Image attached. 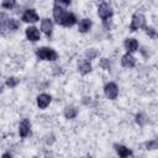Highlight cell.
<instances>
[{
    "label": "cell",
    "instance_id": "1",
    "mask_svg": "<svg viewBox=\"0 0 158 158\" xmlns=\"http://www.w3.org/2000/svg\"><path fill=\"white\" fill-rule=\"evenodd\" d=\"M53 16H54V20L59 25H63V26H72L75 23V16L73 14H68L65 12L62 7L59 6H54L53 9Z\"/></svg>",
    "mask_w": 158,
    "mask_h": 158
},
{
    "label": "cell",
    "instance_id": "2",
    "mask_svg": "<svg viewBox=\"0 0 158 158\" xmlns=\"http://www.w3.org/2000/svg\"><path fill=\"white\" fill-rule=\"evenodd\" d=\"M36 54H37V57L40 59H44V60H56L57 59L56 51H53L51 48H46V47L38 48L37 52H36Z\"/></svg>",
    "mask_w": 158,
    "mask_h": 158
},
{
    "label": "cell",
    "instance_id": "3",
    "mask_svg": "<svg viewBox=\"0 0 158 158\" xmlns=\"http://www.w3.org/2000/svg\"><path fill=\"white\" fill-rule=\"evenodd\" d=\"M144 23H146L144 16L141 15V14H136V15L132 17V23H131V27H130V28H131V31H136V30L143 27Z\"/></svg>",
    "mask_w": 158,
    "mask_h": 158
},
{
    "label": "cell",
    "instance_id": "4",
    "mask_svg": "<svg viewBox=\"0 0 158 158\" xmlns=\"http://www.w3.org/2000/svg\"><path fill=\"white\" fill-rule=\"evenodd\" d=\"M117 93H118V90H117V86H116V84L115 83H109V84H106V86H105V95L109 98V99H116V96H117Z\"/></svg>",
    "mask_w": 158,
    "mask_h": 158
},
{
    "label": "cell",
    "instance_id": "5",
    "mask_svg": "<svg viewBox=\"0 0 158 158\" xmlns=\"http://www.w3.org/2000/svg\"><path fill=\"white\" fill-rule=\"evenodd\" d=\"M111 15H112V10H111V7H110L107 4H101V5L99 6V16H100L102 20L109 19Z\"/></svg>",
    "mask_w": 158,
    "mask_h": 158
},
{
    "label": "cell",
    "instance_id": "6",
    "mask_svg": "<svg viewBox=\"0 0 158 158\" xmlns=\"http://www.w3.org/2000/svg\"><path fill=\"white\" fill-rule=\"evenodd\" d=\"M26 36H27V38H28L30 41H32V42H36V41L40 40V32H38V30H37L36 27H33V26L26 28Z\"/></svg>",
    "mask_w": 158,
    "mask_h": 158
},
{
    "label": "cell",
    "instance_id": "7",
    "mask_svg": "<svg viewBox=\"0 0 158 158\" xmlns=\"http://www.w3.org/2000/svg\"><path fill=\"white\" fill-rule=\"evenodd\" d=\"M22 20H23L25 22H36V21L38 20V16H37V14L35 12V10H27V11L23 14Z\"/></svg>",
    "mask_w": 158,
    "mask_h": 158
},
{
    "label": "cell",
    "instance_id": "8",
    "mask_svg": "<svg viewBox=\"0 0 158 158\" xmlns=\"http://www.w3.org/2000/svg\"><path fill=\"white\" fill-rule=\"evenodd\" d=\"M49 102H51V96L47 95V94H41V95L37 98V104H38V106H40L41 109L47 107V106L49 105Z\"/></svg>",
    "mask_w": 158,
    "mask_h": 158
},
{
    "label": "cell",
    "instance_id": "9",
    "mask_svg": "<svg viewBox=\"0 0 158 158\" xmlns=\"http://www.w3.org/2000/svg\"><path fill=\"white\" fill-rule=\"evenodd\" d=\"M19 132H20V136H21V137H26V136L30 133V121H28V120H23V121L20 123Z\"/></svg>",
    "mask_w": 158,
    "mask_h": 158
},
{
    "label": "cell",
    "instance_id": "10",
    "mask_svg": "<svg viewBox=\"0 0 158 158\" xmlns=\"http://www.w3.org/2000/svg\"><path fill=\"white\" fill-rule=\"evenodd\" d=\"M41 30H42L47 36H49L51 32H52V22H51V20L44 19V20L42 21V23H41Z\"/></svg>",
    "mask_w": 158,
    "mask_h": 158
},
{
    "label": "cell",
    "instance_id": "11",
    "mask_svg": "<svg viewBox=\"0 0 158 158\" xmlns=\"http://www.w3.org/2000/svg\"><path fill=\"white\" fill-rule=\"evenodd\" d=\"M122 65L123 67H127V68H131V67H133L135 65V58L130 54V53H127V54H125L123 57H122Z\"/></svg>",
    "mask_w": 158,
    "mask_h": 158
},
{
    "label": "cell",
    "instance_id": "12",
    "mask_svg": "<svg viewBox=\"0 0 158 158\" xmlns=\"http://www.w3.org/2000/svg\"><path fill=\"white\" fill-rule=\"evenodd\" d=\"M125 46H126V48H127L128 52H133V51L137 49L138 43H137V41L133 40V38H127L126 42H125Z\"/></svg>",
    "mask_w": 158,
    "mask_h": 158
},
{
    "label": "cell",
    "instance_id": "13",
    "mask_svg": "<svg viewBox=\"0 0 158 158\" xmlns=\"http://www.w3.org/2000/svg\"><path fill=\"white\" fill-rule=\"evenodd\" d=\"M79 70H80L81 74H88V73L91 70V64H90V62H89V60H83V62H80V64H79Z\"/></svg>",
    "mask_w": 158,
    "mask_h": 158
},
{
    "label": "cell",
    "instance_id": "14",
    "mask_svg": "<svg viewBox=\"0 0 158 158\" xmlns=\"http://www.w3.org/2000/svg\"><path fill=\"white\" fill-rule=\"evenodd\" d=\"M91 27V21L89 19H84L79 22V31L80 32H86Z\"/></svg>",
    "mask_w": 158,
    "mask_h": 158
},
{
    "label": "cell",
    "instance_id": "15",
    "mask_svg": "<svg viewBox=\"0 0 158 158\" xmlns=\"http://www.w3.org/2000/svg\"><path fill=\"white\" fill-rule=\"evenodd\" d=\"M116 151H117V153H118L120 157H128V156L132 154V152L128 148L123 147V146H116Z\"/></svg>",
    "mask_w": 158,
    "mask_h": 158
},
{
    "label": "cell",
    "instance_id": "16",
    "mask_svg": "<svg viewBox=\"0 0 158 158\" xmlns=\"http://www.w3.org/2000/svg\"><path fill=\"white\" fill-rule=\"evenodd\" d=\"M75 115H77V110H75L74 107H72V106L65 107V110H64V116H65L67 118H74Z\"/></svg>",
    "mask_w": 158,
    "mask_h": 158
},
{
    "label": "cell",
    "instance_id": "17",
    "mask_svg": "<svg viewBox=\"0 0 158 158\" xmlns=\"http://www.w3.org/2000/svg\"><path fill=\"white\" fill-rule=\"evenodd\" d=\"M96 54H98V52H96V49H94V48H90V49H88V51L85 52V57H86L88 59H94V58L96 57Z\"/></svg>",
    "mask_w": 158,
    "mask_h": 158
},
{
    "label": "cell",
    "instance_id": "18",
    "mask_svg": "<svg viewBox=\"0 0 158 158\" xmlns=\"http://www.w3.org/2000/svg\"><path fill=\"white\" fill-rule=\"evenodd\" d=\"M136 121H137L138 125H144V123L147 122V117H146L144 114H138V115L136 116Z\"/></svg>",
    "mask_w": 158,
    "mask_h": 158
},
{
    "label": "cell",
    "instance_id": "19",
    "mask_svg": "<svg viewBox=\"0 0 158 158\" xmlns=\"http://www.w3.org/2000/svg\"><path fill=\"white\" fill-rule=\"evenodd\" d=\"M15 2H16V0H2V7H6V9H11V7H14V5H15Z\"/></svg>",
    "mask_w": 158,
    "mask_h": 158
},
{
    "label": "cell",
    "instance_id": "20",
    "mask_svg": "<svg viewBox=\"0 0 158 158\" xmlns=\"http://www.w3.org/2000/svg\"><path fill=\"white\" fill-rule=\"evenodd\" d=\"M100 67L104 68V69H106V70H109V69H110V62H109V59L102 58V59L100 60Z\"/></svg>",
    "mask_w": 158,
    "mask_h": 158
},
{
    "label": "cell",
    "instance_id": "21",
    "mask_svg": "<svg viewBox=\"0 0 158 158\" xmlns=\"http://www.w3.org/2000/svg\"><path fill=\"white\" fill-rule=\"evenodd\" d=\"M146 147H147V149H156V148H158V142L157 141H149L146 143Z\"/></svg>",
    "mask_w": 158,
    "mask_h": 158
},
{
    "label": "cell",
    "instance_id": "22",
    "mask_svg": "<svg viewBox=\"0 0 158 158\" xmlns=\"http://www.w3.org/2000/svg\"><path fill=\"white\" fill-rule=\"evenodd\" d=\"M6 84H7L9 86L14 88V86L17 84V79H16V78H12V77H11V78H7V79H6Z\"/></svg>",
    "mask_w": 158,
    "mask_h": 158
},
{
    "label": "cell",
    "instance_id": "23",
    "mask_svg": "<svg viewBox=\"0 0 158 158\" xmlns=\"http://www.w3.org/2000/svg\"><path fill=\"white\" fill-rule=\"evenodd\" d=\"M17 27H19L17 21H15V20H9V28H10V30H16Z\"/></svg>",
    "mask_w": 158,
    "mask_h": 158
},
{
    "label": "cell",
    "instance_id": "24",
    "mask_svg": "<svg viewBox=\"0 0 158 158\" xmlns=\"http://www.w3.org/2000/svg\"><path fill=\"white\" fill-rule=\"evenodd\" d=\"M146 32L151 36V37H156L157 36V33H156V31L152 28V27H146Z\"/></svg>",
    "mask_w": 158,
    "mask_h": 158
},
{
    "label": "cell",
    "instance_id": "25",
    "mask_svg": "<svg viewBox=\"0 0 158 158\" xmlns=\"http://www.w3.org/2000/svg\"><path fill=\"white\" fill-rule=\"evenodd\" d=\"M53 141H54L53 135H51V136H47V137H46V143H47V144H52V143H53Z\"/></svg>",
    "mask_w": 158,
    "mask_h": 158
},
{
    "label": "cell",
    "instance_id": "26",
    "mask_svg": "<svg viewBox=\"0 0 158 158\" xmlns=\"http://www.w3.org/2000/svg\"><path fill=\"white\" fill-rule=\"evenodd\" d=\"M57 1L60 4H64V5H69V2H70V0H57Z\"/></svg>",
    "mask_w": 158,
    "mask_h": 158
}]
</instances>
